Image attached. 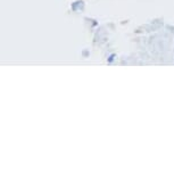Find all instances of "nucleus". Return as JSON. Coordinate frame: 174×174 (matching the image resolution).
I'll use <instances>...</instances> for the list:
<instances>
[]
</instances>
